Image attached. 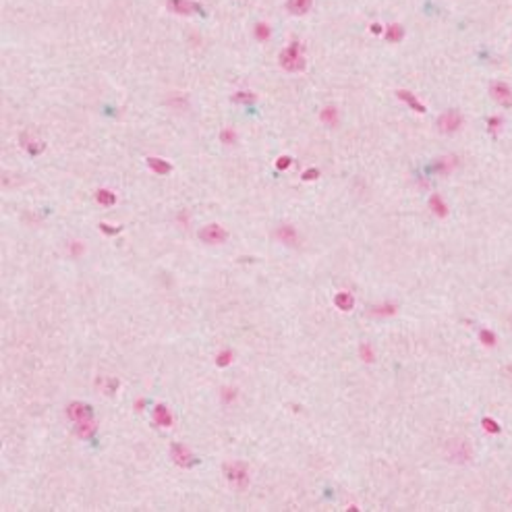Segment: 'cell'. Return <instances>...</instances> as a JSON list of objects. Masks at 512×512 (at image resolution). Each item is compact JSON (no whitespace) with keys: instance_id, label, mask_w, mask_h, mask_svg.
Returning a JSON list of instances; mask_svg holds the SVG:
<instances>
[{"instance_id":"1","label":"cell","mask_w":512,"mask_h":512,"mask_svg":"<svg viewBox=\"0 0 512 512\" xmlns=\"http://www.w3.org/2000/svg\"><path fill=\"white\" fill-rule=\"evenodd\" d=\"M278 63L284 71L289 73H299L305 68V54H303V48L299 42H292L289 48H284L278 56Z\"/></svg>"},{"instance_id":"2","label":"cell","mask_w":512,"mask_h":512,"mask_svg":"<svg viewBox=\"0 0 512 512\" xmlns=\"http://www.w3.org/2000/svg\"><path fill=\"white\" fill-rule=\"evenodd\" d=\"M446 456L452 463H468L473 458V450L467 440H450L446 444Z\"/></svg>"},{"instance_id":"3","label":"cell","mask_w":512,"mask_h":512,"mask_svg":"<svg viewBox=\"0 0 512 512\" xmlns=\"http://www.w3.org/2000/svg\"><path fill=\"white\" fill-rule=\"evenodd\" d=\"M224 475H226V479L234 485V488H245L247 481H249L247 465L241 463V461H232V463L224 465Z\"/></svg>"},{"instance_id":"4","label":"cell","mask_w":512,"mask_h":512,"mask_svg":"<svg viewBox=\"0 0 512 512\" xmlns=\"http://www.w3.org/2000/svg\"><path fill=\"white\" fill-rule=\"evenodd\" d=\"M199 239L203 243H207V245H222V243H226L228 232L224 230L220 224H207V226H203L199 230Z\"/></svg>"},{"instance_id":"5","label":"cell","mask_w":512,"mask_h":512,"mask_svg":"<svg viewBox=\"0 0 512 512\" xmlns=\"http://www.w3.org/2000/svg\"><path fill=\"white\" fill-rule=\"evenodd\" d=\"M461 125H463V116L456 110H448L438 118V129L442 133H454L461 129Z\"/></svg>"},{"instance_id":"6","label":"cell","mask_w":512,"mask_h":512,"mask_svg":"<svg viewBox=\"0 0 512 512\" xmlns=\"http://www.w3.org/2000/svg\"><path fill=\"white\" fill-rule=\"evenodd\" d=\"M490 95H491V98L496 100L498 104H502V106H506V108L512 106V89L508 88L506 83H502V81L491 83V85H490Z\"/></svg>"},{"instance_id":"7","label":"cell","mask_w":512,"mask_h":512,"mask_svg":"<svg viewBox=\"0 0 512 512\" xmlns=\"http://www.w3.org/2000/svg\"><path fill=\"white\" fill-rule=\"evenodd\" d=\"M170 458L172 461H175L178 467H193L197 461H195V456H193V452H191V450L187 448V446H183V444H175L170 448Z\"/></svg>"},{"instance_id":"8","label":"cell","mask_w":512,"mask_h":512,"mask_svg":"<svg viewBox=\"0 0 512 512\" xmlns=\"http://www.w3.org/2000/svg\"><path fill=\"white\" fill-rule=\"evenodd\" d=\"M67 415H68V419L77 423V421L93 417V411H91V406L85 404V402H71L67 406Z\"/></svg>"},{"instance_id":"9","label":"cell","mask_w":512,"mask_h":512,"mask_svg":"<svg viewBox=\"0 0 512 512\" xmlns=\"http://www.w3.org/2000/svg\"><path fill=\"white\" fill-rule=\"evenodd\" d=\"M276 239H278L280 243H284V245L294 247L299 243V232H297V228H294L292 224H280V226L276 228Z\"/></svg>"},{"instance_id":"10","label":"cell","mask_w":512,"mask_h":512,"mask_svg":"<svg viewBox=\"0 0 512 512\" xmlns=\"http://www.w3.org/2000/svg\"><path fill=\"white\" fill-rule=\"evenodd\" d=\"M166 4L172 13H178V15H191V13L199 11L197 2H193V0H168Z\"/></svg>"},{"instance_id":"11","label":"cell","mask_w":512,"mask_h":512,"mask_svg":"<svg viewBox=\"0 0 512 512\" xmlns=\"http://www.w3.org/2000/svg\"><path fill=\"white\" fill-rule=\"evenodd\" d=\"M154 423L160 425V427H170V425H172V415H170V411H168L164 404H156V409H154Z\"/></svg>"},{"instance_id":"12","label":"cell","mask_w":512,"mask_h":512,"mask_svg":"<svg viewBox=\"0 0 512 512\" xmlns=\"http://www.w3.org/2000/svg\"><path fill=\"white\" fill-rule=\"evenodd\" d=\"M429 210L433 212V216H438V218H446L448 216V205L438 193L429 197Z\"/></svg>"},{"instance_id":"13","label":"cell","mask_w":512,"mask_h":512,"mask_svg":"<svg viewBox=\"0 0 512 512\" xmlns=\"http://www.w3.org/2000/svg\"><path fill=\"white\" fill-rule=\"evenodd\" d=\"M311 4H313V0H289V2H286V8H289V13H292V15H305V13H309Z\"/></svg>"},{"instance_id":"14","label":"cell","mask_w":512,"mask_h":512,"mask_svg":"<svg viewBox=\"0 0 512 512\" xmlns=\"http://www.w3.org/2000/svg\"><path fill=\"white\" fill-rule=\"evenodd\" d=\"M396 95H398V98H401L404 104H409V106H411L415 112H421V114L425 112V106H423V104H421L417 98H415V95H413L411 91H406V89H398Z\"/></svg>"},{"instance_id":"15","label":"cell","mask_w":512,"mask_h":512,"mask_svg":"<svg viewBox=\"0 0 512 512\" xmlns=\"http://www.w3.org/2000/svg\"><path fill=\"white\" fill-rule=\"evenodd\" d=\"M77 433H79V438L89 440L93 433H95V421H93V417L83 419V421H77Z\"/></svg>"},{"instance_id":"16","label":"cell","mask_w":512,"mask_h":512,"mask_svg":"<svg viewBox=\"0 0 512 512\" xmlns=\"http://www.w3.org/2000/svg\"><path fill=\"white\" fill-rule=\"evenodd\" d=\"M334 305L340 311H351L353 305H355V297L351 292H338L334 297Z\"/></svg>"},{"instance_id":"17","label":"cell","mask_w":512,"mask_h":512,"mask_svg":"<svg viewBox=\"0 0 512 512\" xmlns=\"http://www.w3.org/2000/svg\"><path fill=\"white\" fill-rule=\"evenodd\" d=\"M147 166H150L156 175H168V172L172 170L170 164L166 160H162V158H147Z\"/></svg>"},{"instance_id":"18","label":"cell","mask_w":512,"mask_h":512,"mask_svg":"<svg viewBox=\"0 0 512 512\" xmlns=\"http://www.w3.org/2000/svg\"><path fill=\"white\" fill-rule=\"evenodd\" d=\"M319 118H322V123H326L328 127H334L338 123V110L336 106H326L322 112H319Z\"/></svg>"},{"instance_id":"19","label":"cell","mask_w":512,"mask_h":512,"mask_svg":"<svg viewBox=\"0 0 512 512\" xmlns=\"http://www.w3.org/2000/svg\"><path fill=\"white\" fill-rule=\"evenodd\" d=\"M402 38H404L402 25H398V23L388 25V29H386V40H388V42H401Z\"/></svg>"},{"instance_id":"20","label":"cell","mask_w":512,"mask_h":512,"mask_svg":"<svg viewBox=\"0 0 512 512\" xmlns=\"http://www.w3.org/2000/svg\"><path fill=\"white\" fill-rule=\"evenodd\" d=\"M394 313H396V305H392V303H384V305L371 307V315L386 317V315H394Z\"/></svg>"},{"instance_id":"21","label":"cell","mask_w":512,"mask_h":512,"mask_svg":"<svg viewBox=\"0 0 512 512\" xmlns=\"http://www.w3.org/2000/svg\"><path fill=\"white\" fill-rule=\"evenodd\" d=\"M95 199H98V203H102V205H114L116 195L108 189H100L98 193H95Z\"/></svg>"},{"instance_id":"22","label":"cell","mask_w":512,"mask_h":512,"mask_svg":"<svg viewBox=\"0 0 512 512\" xmlns=\"http://www.w3.org/2000/svg\"><path fill=\"white\" fill-rule=\"evenodd\" d=\"M270 36H272L270 25L264 23V21H259V23L255 25V38H257L259 42H266V40H270Z\"/></svg>"},{"instance_id":"23","label":"cell","mask_w":512,"mask_h":512,"mask_svg":"<svg viewBox=\"0 0 512 512\" xmlns=\"http://www.w3.org/2000/svg\"><path fill=\"white\" fill-rule=\"evenodd\" d=\"M232 102H237V104H253L255 102V93L253 91H237L232 95Z\"/></svg>"},{"instance_id":"24","label":"cell","mask_w":512,"mask_h":512,"mask_svg":"<svg viewBox=\"0 0 512 512\" xmlns=\"http://www.w3.org/2000/svg\"><path fill=\"white\" fill-rule=\"evenodd\" d=\"M359 355H361V359L365 361V363H373L376 361V353H373V349L365 342V344H361V349H359Z\"/></svg>"},{"instance_id":"25","label":"cell","mask_w":512,"mask_h":512,"mask_svg":"<svg viewBox=\"0 0 512 512\" xmlns=\"http://www.w3.org/2000/svg\"><path fill=\"white\" fill-rule=\"evenodd\" d=\"M454 166H456V160L448 156V158H442V160L436 164V170H440V172H450Z\"/></svg>"},{"instance_id":"26","label":"cell","mask_w":512,"mask_h":512,"mask_svg":"<svg viewBox=\"0 0 512 512\" xmlns=\"http://www.w3.org/2000/svg\"><path fill=\"white\" fill-rule=\"evenodd\" d=\"M232 363V351H222V353H218V357H216V365L218 367H226V365H230Z\"/></svg>"},{"instance_id":"27","label":"cell","mask_w":512,"mask_h":512,"mask_svg":"<svg viewBox=\"0 0 512 512\" xmlns=\"http://www.w3.org/2000/svg\"><path fill=\"white\" fill-rule=\"evenodd\" d=\"M479 340L483 346H493L496 344V334L490 332V330H481L479 332Z\"/></svg>"},{"instance_id":"28","label":"cell","mask_w":512,"mask_h":512,"mask_svg":"<svg viewBox=\"0 0 512 512\" xmlns=\"http://www.w3.org/2000/svg\"><path fill=\"white\" fill-rule=\"evenodd\" d=\"M481 423H483V429L488 431V433H500V431H502V427L498 425V421H496V419H490V417H485Z\"/></svg>"},{"instance_id":"29","label":"cell","mask_w":512,"mask_h":512,"mask_svg":"<svg viewBox=\"0 0 512 512\" xmlns=\"http://www.w3.org/2000/svg\"><path fill=\"white\" fill-rule=\"evenodd\" d=\"M220 141H222V143H226V145L237 143V133H234L232 129H224V131L220 133Z\"/></svg>"},{"instance_id":"30","label":"cell","mask_w":512,"mask_h":512,"mask_svg":"<svg viewBox=\"0 0 512 512\" xmlns=\"http://www.w3.org/2000/svg\"><path fill=\"white\" fill-rule=\"evenodd\" d=\"M500 127H502V118H500V116H491V118L488 120V129H490V133H493V135H498V131H500Z\"/></svg>"},{"instance_id":"31","label":"cell","mask_w":512,"mask_h":512,"mask_svg":"<svg viewBox=\"0 0 512 512\" xmlns=\"http://www.w3.org/2000/svg\"><path fill=\"white\" fill-rule=\"evenodd\" d=\"M23 145L27 147V152L31 156H36V154H40L42 150H44V143H42V141H29V143H23Z\"/></svg>"},{"instance_id":"32","label":"cell","mask_w":512,"mask_h":512,"mask_svg":"<svg viewBox=\"0 0 512 512\" xmlns=\"http://www.w3.org/2000/svg\"><path fill=\"white\" fill-rule=\"evenodd\" d=\"M68 253H71V257L81 255V253H83V245H81L79 241H73L71 245H68Z\"/></svg>"},{"instance_id":"33","label":"cell","mask_w":512,"mask_h":512,"mask_svg":"<svg viewBox=\"0 0 512 512\" xmlns=\"http://www.w3.org/2000/svg\"><path fill=\"white\" fill-rule=\"evenodd\" d=\"M290 164H292V160L289 158V156H282V158L276 160V168H278V170H286V168L290 166Z\"/></svg>"},{"instance_id":"34","label":"cell","mask_w":512,"mask_h":512,"mask_svg":"<svg viewBox=\"0 0 512 512\" xmlns=\"http://www.w3.org/2000/svg\"><path fill=\"white\" fill-rule=\"evenodd\" d=\"M222 398H224L226 402L234 401V398H237V390H234V388H224V390H222Z\"/></svg>"},{"instance_id":"35","label":"cell","mask_w":512,"mask_h":512,"mask_svg":"<svg viewBox=\"0 0 512 512\" xmlns=\"http://www.w3.org/2000/svg\"><path fill=\"white\" fill-rule=\"evenodd\" d=\"M317 177H319V170H317V168H309V170L303 172V180H315Z\"/></svg>"},{"instance_id":"36","label":"cell","mask_w":512,"mask_h":512,"mask_svg":"<svg viewBox=\"0 0 512 512\" xmlns=\"http://www.w3.org/2000/svg\"><path fill=\"white\" fill-rule=\"evenodd\" d=\"M100 230H102V232H106V234H116V232H120V230H123V226H116V228H112L110 224H104V222H102V224H100Z\"/></svg>"},{"instance_id":"37","label":"cell","mask_w":512,"mask_h":512,"mask_svg":"<svg viewBox=\"0 0 512 512\" xmlns=\"http://www.w3.org/2000/svg\"><path fill=\"white\" fill-rule=\"evenodd\" d=\"M143 406H145V401H143V398H139V401L135 402V409H137V411H143Z\"/></svg>"},{"instance_id":"38","label":"cell","mask_w":512,"mask_h":512,"mask_svg":"<svg viewBox=\"0 0 512 512\" xmlns=\"http://www.w3.org/2000/svg\"><path fill=\"white\" fill-rule=\"evenodd\" d=\"M371 31H373V33H381V25H379V23H373V25H371Z\"/></svg>"}]
</instances>
